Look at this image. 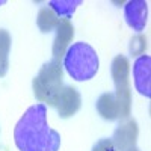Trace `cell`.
I'll list each match as a JSON object with an SVG mask.
<instances>
[{
	"instance_id": "cell-1",
	"label": "cell",
	"mask_w": 151,
	"mask_h": 151,
	"mask_svg": "<svg viewBox=\"0 0 151 151\" xmlns=\"http://www.w3.org/2000/svg\"><path fill=\"white\" fill-rule=\"evenodd\" d=\"M15 145L20 151H58L60 136L47 122V107L40 103L30 106L14 129Z\"/></svg>"
},
{
	"instance_id": "cell-13",
	"label": "cell",
	"mask_w": 151,
	"mask_h": 151,
	"mask_svg": "<svg viewBox=\"0 0 151 151\" xmlns=\"http://www.w3.org/2000/svg\"><path fill=\"white\" fill-rule=\"evenodd\" d=\"M9 50H11V35L8 30L0 29V77H3L8 73Z\"/></svg>"
},
{
	"instance_id": "cell-3",
	"label": "cell",
	"mask_w": 151,
	"mask_h": 151,
	"mask_svg": "<svg viewBox=\"0 0 151 151\" xmlns=\"http://www.w3.org/2000/svg\"><path fill=\"white\" fill-rule=\"evenodd\" d=\"M64 70L59 60L52 59L41 67L38 76L32 80L33 94L38 101L53 106L58 101V97L64 88Z\"/></svg>"
},
{
	"instance_id": "cell-7",
	"label": "cell",
	"mask_w": 151,
	"mask_h": 151,
	"mask_svg": "<svg viewBox=\"0 0 151 151\" xmlns=\"http://www.w3.org/2000/svg\"><path fill=\"white\" fill-rule=\"evenodd\" d=\"M124 17L127 24L136 32H142L147 26L148 3L145 0H132L124 8Z\"/></svg>"
},
{
	"instance_id": "cell-11",
	"label": "cell",
	"mask_w": 151,
	"mask_h": 151,
	"mask_svg": "<svg viewBox=\"0 0 151 151\" xmlns=\"http://www.w3.org/2000/svg\"><path fill=\"white\" fill-rule=\"evenodd\" d=\"M59 21H60V18L55 14V11L50 6L41 8L40 12H38V17H36V24L42 33H48L53 29H56Z\"/></svg>"
},
{
	"instance_id": "cell-16",
	"label": "cell",
	"mask_w": 151,
	"mask_h": 151,
	"mask_svg": "<svg viewBox=\"0 0 151 151\" xmlns=\"http://www.w3.org/2000/svg\"><path fill=\"white\" fill-rule=\"evenodd\" d=\"M127 151H139V150H137L136 147H133V148H130V150H127Z\"/></svg>"
},
{
	"instance_id": "cell-2",
	"label": "cell",
	"mask_w": 151,
	"mask_h": 151,
	"mask_svg": "<svg viewBox=\"0 0 151 151\" xmlns=\"http://www.w3.org/2000/svg\"><path fill=\"white\" fill-rule=\"evenodd\" d=\"M64 67L74 80L85 82L97 74L100 60L97 52L89 44L76 42L67 50L64 56Z\"/></svg>"
},
{
	"instance_id": "cell-6",
	"label": "cell",
	"mask_w": 151,
	"mask_h": 151,
	"mask_svg": "<svg viewBox=\"0 0 151 151\" xmlns=\"http://www.w3.org/2000/svg\"><path fill=\"white\" fill-rule=\"evenodd\" d=\"M82 106V97L79 91L73 86H64L58 97V101L55 107L58 109V113L60 118H70L77 113V110Z\"/></svg>"
},
{
	"instance_id": "cell-5",
	"label": "cell",
	"mask_w": 151,
	"mask_h": 151,
	"mask_svg": "<svg viewBox=\"0 0 151 151\" xmlns=\"http://www.w3.org/2000/svg\"><path fill=\"white\" fill-rule=\"evenodd\" d=\"M139 134V127L134 119H129L124 124L118 125L116 130L113 132L112 144L116 151H127L133 147H136V139Z\"/></svg>"
},
{
	"instance_id": "cell-9",
	"label": "cell",
	"mask_w": 151,
	"mask_h": 151,
	"mask_svg": "<svg viewBox=\"0 0 151 151\" xmlns=\"http://www.w3.org/2000/svg\"><path fill=\"white\" fill-rule=\"evenodd\" d=\"M112 79L115 83L116 92L121 91H130V62L129 59L118 55L115 59L112 60Z\"/></svg>"
},
{
	"instance_id": "cell-14",
	"label": "cell",
	"mask_w": 151,
	"mask_h": 151,
	"mask_svg": "<svg viewBox=\"0 0 151 151\" xmlns=\"http://www.w3.org/2000/svg\"><path fill=\"white\" fill-rule=\"evenodd\" d=\"M147 38L144 35H136L132 38V41H130V55L132 56H142L144 52L147 50Z\"/></svg>"
},
{
	"instance_id": "cell-15",
	"label": "cell",
	"mask_w": 151,
	"mask_h": 151,
	"mask_svg": "<svg viewBox=\"0 0 151 151\" xmlns=\"http://www.w3.org/2000/svg\"><path fill=\"white\" fill-rule=\"evenodd\" d=\"M92 151H116V150H115V147H113L110 139H100L92 147Z\"/></svg>"
},
{
	"instance_id": "cell-8",
	"label": "cell",
	"mask_w": 151,
	"mask_h": 151,
	"mask_svg": "<svg viewBox=\"0 0 151 151\" xmlns=\"http://www.w3.org/2000/svg\"><path fill=\"white\" fill-rule=\"evenodd\" d=\"M74 38V26L70 20H62L59 21L56 27V36L53 41V59L59 60L65 56L67 50L70 47V42Z\"/></svg>"
},
{
	"instance_id": "cell-4",
	"label": "cell",
	"mask_w": 151,
	"mask_h": 151,
	"mask_svg": "<svg viewBox=\"0 0 151 151\" xmlns=\"http://www.w3.org/2000/svg\"><path fill=\"white\" fill-rule=\"evenodd\" d=\"M134 88L147 98L151 97V58L148 55L139 56L133 64Z\"/></svg>"
},
{
	"instance_id": "cell-10",
	"label": "cell",
	"mask_w": 151,
	"mask_h": 151,
	"mask_svg": "<svg viewBox=\"0 0 151 151\" xmlns=\"http://www.w3.org/2000/svg\"><path fill=\"white\" fill-rule=\"evenodd\" d=\"M97 112L100 113V116L107 119V121H115L119 118V107L116 103L115 94L106 92L103 95H100L97 100Z\"/></svg>"
},
{
	"instance_id": "cell-12",
	"label": "cell",
	"mask_w": 151,
	"mask_h": 151,
	"mask_svg": "<svg viewBox=\"0 0 151 151\" xmlns=\"http://www.w3.org/2000/svg\"><path fill=\"white\" fill-rule=\"evenodd\" d=\"M80 5H82V0H50L48 2V6L62 20H70L76 12V9H77V6Z\"/></svg>"
},
{
	"instance_id": "cell-17",
	"label": "cell",
	"mask_w": 151,
	"mask_h": 151,
	"mask_svg": "<svg viewBox=\"0 0 151 151\" xmlns=\"http://www.w3.org/2000/svg\"><path fill=\"white\" fill-rule=\"evenodd\" d=\"M6 2H5V0H0V6H2V5H5Z\"/></svg>"
}]
</instances>
